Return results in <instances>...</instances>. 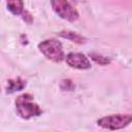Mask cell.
<instances>
[{
  "mask_svg": "<svg viewBox=\"0 0 132 132\" xmlns=\"http://www.w3.org/2000/svg\"><path fill=\"white\" fill-rule=\"evenodd\" d=\"M60 87L63 91H71V90L74 89V84L70 79H63L61 81Z\"/></svg>",
  "mask_w": 132,
  "mask_h": 132,
  "instance_id": "30bf717a",
  "label": "cell"
},
{
  "mask_svg": "<svg viewBox=\"0 0 132 132\" xmlns=\"http://www.w3.org/2000/svg\"><path fill=\"white\" fill-rule=\"evenodd\" d=\"M59 35L63 38H66L68 40H71L72 42H75V43H84L86 41V38L82 37L81 35H79L78 33L76 32H73V31H69V30H64V31H61L59 32Z\"/></svg>",
  "mask_w": 132,
  "mask_h": 132,
  "instance_id": "52a82bcc",
  "label": "cell"
},
{
  "mask_svg": "<svg viewBox=\"0 0 132 132\" xmlns=\"http://www.w3.org/2000/svg\"><path fill=\"white\" fill-rule=\"evenodd\" d=\"M65 61L68 66L75 69L85 70V69H90L92 67L89 58L81 53H69L65 57Z\"/></svg>",
  "mask_w": 132,
  "mask_h": 132,
  "instance_id": "5b68a950",
  "label": "cell"
},
{
  "mask_svg": "<svg viewBox=\"0 0 132 132\" xmlns=\"http://www.w3.org/2000/svg\"><path fill=\"white\" fill-rule=\"evenodd\" d=\"M39 51L51 61L53 62H61L65 58V54L60 41L56 39H45L38 44Z\"/></svg>",
  "mask_w": 132,
  "mask_h": 132,
  "instance_id": "7a4b0ae2",
  "label": "cell"
},
{
  "mask_svg": "<svg viewBox=\"0 0 132 132\" xmlns=\"http://www.w3.org/2000/svg\"><path fill=\"white\" fill-rule=\"evenodd\" d=\"M33 96L31 94L25 93L18 96L15 100V109L18 114L25 120H29L33 117H38L42 113L40 106L34 102Z\"/></svg>",
  "mask_w": 132,
  "mask_h": 132,
  "instance_id": "6da1fadb",
  "label": "cell"
},
{
  "mask_svg": "<svg viewBox=\"0 0 132 132\" xmlns=\"http://www.w3.org/2000/svg\"><path fill=\"white\" fill-rule=\"evenodd\" d=\"M22 19H23L27 24H31V23L33 22V16H32V14H31L29 11H27V10H25V11L23 12Z\"/></svg>",
  "mask_w": 132,
  "mask_h": 132,
  "instance_id": "8fae6325",
  "label": "cell"
},
{
  "mask_svg": "<svg viewBox=\"0 0 132 132\" xmlns=\"http://www.w3.org/2000/svg\"><path fill=\"white\" fill-rule=\"evenodd\" d=\"M132 121V116L130 113H117L109 114L100 118L97 121L98 126L107 130H119L127 127Z\"/></svg>",
  "mask_w": 132,
  "mask_h": 132,
  "instance_id": "3957f363",
  "label": "cell"
},
{
  "mask_svg": "<svg viewBox=\"0 0 132 132\" xmlns=\"http://www.w3.org/2000/svg\"><path fill=\"white\" fill-rule=\"evenodd\" d=\"M90 58L96 62L97 64L99 65H107L110 63V60L102 55H99V54H96V53H90Z\"/></svg>",
  "mask_w": 132,
  "mask_h": 132,
  "instance_id": "9c48e42d",
  "label": "cell"
},
{
  "mask_svg": "<svg viewBox=\"0 0 132 132\" xmlns=\"http://www.w3.org/2000/svg\"><path fill=\"white\" fill-rule=\"evenodd\" d=\"M53 10L63 20L68 22H74L78 19V11L70 2L65 0H54L51 2Z\"/></svg>",
  "mask_w": 132,
  "mask_h": 132,
  "instance_id": "277c9868",
  "label": "cell"
},
{
  "mask_svg": "<svg viewBox=\"0 0 132 132\" xmlns=\"http://www.w3.org/2000/svg\"><path fill=\"white\" fill-rule=\"evenodd\" d=\"M6 7L14 15H22L23 12L25 11L23 1H8L6 2Z\"/></svg>",
  "mask_w": 132,
  "mask_h": 132,
  "instance_id": "ba28073f",
  "label": "cell"
},
{
  "mask_svg": "<svg viewBox=\"0 0 132 132\" xmlns=\"http://www.w3.org/2000/svg\"><path fill=\"white\" fill-rule=\"evenodd\" d=\"M26 87V81L23 80L20 77L13 78V79H9L7 81V86H6V92L7 93H14L16 91H21Z\"/></svg>",
  "mask_w": 132,
  "mask_h": 132,
  "instance_id": "8992f818",
  "label": "cell"
}]
</instances>
